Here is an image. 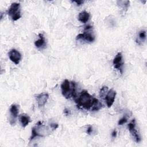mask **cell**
I'll return each instance as SVG.
<instances>
[{
  "mask_svg": "<svg viewBox=\"0 0 147 147\" xmlns=\"http://www.w3.org/2000/svg\"><path fill=\"white\" fill-rule=\"evenodd\" d=\"M93 99L94 98L86 90H83L78 98L75 99V102L78 107L86 110H90L92 107Z\"/></svg>",
  "mask_w": 147,
  "mask_h": 147,
  "instance_id": "obj_1",
  "label": "cell"
},
{
  "mask_svg": "<svg viewBox=\"0 0 147 147\" xmlns=\"http://www.w3.org/2000/svg\"><path fill=\"white\" fill-rule=\"evenodd\" d=\"M75 83L74 82H69L67 79H65L61 84V89L62 95L66 98L69 99L76 95Z\"/></svg>",
  "mask_w": 147,
  "mask_h": 147,
  "instance_id": "obj_2",
  "label": "cell"
},
{
  "mask_svg": "<svg viewBox=\"0 0 147 147\" xmlns=\"http://www.w3.org/2000/svg\"><path fill=\"white\" fill-rule=\"evenodd\" d=\"M92 29V26L91 25H87L85 27L83 33H80L76 37V39L78 40H84L87 42H93L95 39V36L93 34V32L91 31Z\"/></svg>",
  "mask_w": 147,
  "mask_h": 147,
  "instance_id": "obj_3",
  "label": "cell"
},
{
  "mask_svg": "<svg viewBox=\"0 0 147 147\" xmlns=\"http://www.w3.org/2000/svg\"><path fill=\"white\" fill-rule=\"evenodd\" d=\"M8 15L13 21H17L21 17L20 4L19 3H12L7 11Z\"/></svg>",
  "mask_w": 147,
  "mask_h": 147,
  "instance_id": "obj_4",
  "label": "cell"
},
{
  "mask_svg": "<svg viewBox=\"0 0 147 147\" xmlns=\"http://www.w3.org/2000/svg\"><path fill=\"white\" fill-rule=\"evenodd\" d=\"M136 120L134 119L128 124V128L133 138H134V141L136 142H139L141 141V138L137 130L136 129Z\"/></svg>",
  "mask_w": 147,
  "mask_h": 147,
  "instance_id": "obj_5",
  "label": "cell"
},
{
  "mask_svg": "<svg viewBox=\"0 0 147 147\" xmlns=\"http://www.w3.org/2000/svg\"><path fill=\"white\" fill-rule=\"evenodd\" d=\"M9 57L10 60L16 64H18L20 62L22 56L21 54L16 49H12L9 52Z\"/></svg>",
  "mask_w": 147,
  "mask_h": 147,
  "instance_id": "obj_6",
  "label": "cell"
},
{
  "mask_svg": "<svg viewBox=\"0 0 147 147\" xmlns=\"http://www.w3.org/2000/svg\"><path fill=\"white\" fill-rule=\"evenodd\" d=\"M113 65L115 69L120 70L121 72L122 73V67L123 64V62L122 60V55L121 52H118L115 57H114L113 61Z\"/></svg>",
  "mask_w": 147,
  "mask_h": 147,
  "instance_id": "obj_7",
  "label": "cell"
},
{
  "mask_svg": "<svg viewBox=\"0 0 147 147\" xmlns=\"http://www.w3.org/2000/svg\"><path fill=\"white\" fill-rule=\"evenodd\" d=\"M116 96V92L113 89L108 91L107 94L105 96V100L106 102V105L108 107H110L114 103L115 98Z\"/></svg>",
  "mask_w": 147,
  "mask_h": 147,
  "instance_id": "obj_8",
  "label": "cell"
},
{
  "mask_svg": "<svg viewBox=\"0 0 147 147\" xmlns=\"http://www.w3.org/2000/svg\"><path fill=\"white\" fill-rule=\"evenodd\" d=\"M48 98H49V95L46 92L41 93L40 94H38L36 96V99L37 102L38 106L39 107L44 106L47 103Z\"/></svg>",
  "mask_w": 147,
  "mask_h": 147,
  "instance_id": "obj_9",
  "label": "cell"
},
{
  "mask_svg": "<svg viewBox=\"0 0 147 147\" xmlns=\"http://www.w3.org/2000/svg\"><path fill=\"white\" fill-rule=\"evenodd\" d=\"M10 113L11 115V119H10V123L13 124L15 123L16 118L18 115V109L16 105L13 104L11 105L10 108Z\"/></svg>",
  "mask_w": 147,
  "mask_h": 147,
  "instance_id": "obj_10",
  "label": "cell"
},
{
  "mask_svg": "<svg viewBox=\"0 0 147 147\" xmlns=\"http://www.w3.org/2000/svg\"><path fill=\"white\" fill-rule=\"evenodd\" d=\"M39 38L35 41L34 42V45L37 48H43L45 47L46 45V42H45V37L42 33H39L38 34Z\"/></svg>",
  "mask_w": 147,
  "mask_h": 147,
  "instance_id": "obj_11",
  "label": "cell"
},
{
  "mask_svg": "<svg viewBox=\"0 0 147 147\" xmlns=\"http://www.w3.org/2000/svg\"><path fill=\"white\" fill-rule=\"evenodd\" d=\"M90 17V15L89 13H88L86 11H83L79 14L78 20L82 23L85 24L89 20Z\"/></svg>",
  "mask_w": 147,
  "mask_h": 147,
  "instance_id": "obj_12",
  "label": "cell"
},
{
  "mask_svg": "<svg viewBox=\"0 0 147 147\" xmlns=\"http://www.w3.org/2000/svg\"><path fill=\"white\" fill-rule=\"evenodd\" d=\"M20 120L23 127H25L30 122V117L25 114H22L20 116Z\"/></svg>",
  "mask_w": 147,
  "mask_h": 147,
  "instance_id": "obj_13",
  "label": "cell"
},
{
  "mask_svg": "<svg viewBox=\"0 0 147 147\" xmlns=\"http://www.w3.org/2000/svg\"><path fill=\"white\" fill-rule=\"evenodd\" d=\"M102 106L101 102L98 99L94 98L92 105L91 109L92 111H98L102 108Z\"/></svg>",
  "mask_w": 147,
  "mask_h": 147,
  "instance_id": "obj_14",
  "label": "cell"
},
{
  "mask_svg": "<svg viewBox=\"0 0 147 147\" xmlns=\"http://www.w3.org/2000/svg\"><path fill=\"white\" fill-rule=\"evenodd\" d=\"M108 91H109L108 87H107V86L102 87V88L100 90V92H99V95H100V98H102V99L105 98L106 94H107Z\"/></svg>",
  "mask_w": 147,
  "mask_h": 147,
  "instance_id": "obj_15",
  "label": "cell"
},
{
  "mask_svg": "<svg viewBox=\"0 0 147 147\" xmlns=\"http://www.w3.org/2000/svg\"><path fill=\"white\" fill-rule=\"evenodd\" d=\"M138 37L140 40L142 42L145 41L146 38V31L144 30H141L138 33Z\"/></svg>",
  "mask_w": 147,
  "mask_h": 147,
  "instance_id": "obj_16",
  "label": "cell"
},
{
  "mask_svg": "<svg viewBox=\"0 0 147 147\" xmlns=\"http://www.w3.org/2000/svg\"><path fill=\"white\" fill-rule=\"evenodd\" d=\"M127 121V118L125 117H122V118H121V119L119 120V121H118V124L119 125H123V124L126 123Z\"/></svg>",
  "mask_w": 147,
  "mask_h": 147,
  "instance_id": "obj_17",
  "label": "cell"
},
{
  "mask_svg": "<svg viewBox=\"0 0 147 147\" xmlns=\"http://www.w3.org/2000/svg\"><path fill=\"white\" fill-rule=\"evenodd\" d=\"M50 126H51V127L53 130L56 129L58 127V126H59L58 124H57V123H51Z\"/></svg>",
  "mask_w": 147,
  "mask_h": 147,
  "instance_id": "obj_18",
  "label": "cell"
},
{
  "mask_svg": "<svg viewBox=\"0 0 147 147\" xmlns=\"http://www.w3.org/2000/svg\"><path fill=\"white\" fill-rule=\"evenodd\" d=\"M92 132V127L91 126H89L87 129V133L88 134H91Z\"/></svg>",
  "mask_w": 147,
  "mask_h": 147,
  "instance_id": "obj_19",
  "label": "cell"
},
{
  "mask_svg": "<svg viewBox=\"0 0 147 147\" xmlns=\"http://www.w3.org/2000/svg\"><path fill=\"white\" fill-rule=\"evenodd\" d=\"M64 113L66 115H68L71 114V111L70 110L68 109H67L65 108L64 110Z\"/></svg>",
  "mask_w": 147,
  "mask_h": 147,
  "instance_id": "obj_20",
  "label": "cell"
},
{
  "mask_svg": "<svg viewBox=\"0 0 147 147\" xmlns=\"http://www.w3.org/2000/svg\"><path fill=\"white\" fill-rule=\"evenodd\" d=\"M74 2L77 4L78 6L81 5L82 3H83L84 1H74Z\"/></svg>",
  "mask_w": 147,
  "mask_h": 147,
  "instance_id": "obj_21",
  "label": "cell"
},
{
  "mask_svg": "<svg viewBox=\"0 0 147 147\" xmlns=\"http://www.w3.org/2000/svg\"><path fill=\"white\" fill-rule=\"evenodd\" d=\"M117 130H114L112 133H111V136L113 137H115L117 136Z\"/></svg>",
  "mask_w": 147,
  "mask_h": 147,
  "instance_id": "obj_22",
  "label": "cell"
}]
</instances>
